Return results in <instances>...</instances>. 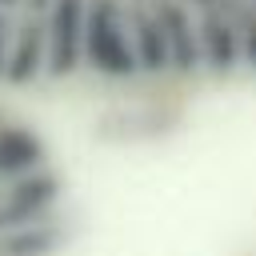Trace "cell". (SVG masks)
Masks as SVG:
<instances>
[{"label":"cell","mask_w":256,"mask_h":256,"mask_svg":"<svg viewBox=\"0 0 256 256\" xmlns=\"http://www.w3.org/2000/svg\"><path fill=\"white\" fill-rule=\"evenodd\" d=\"M256 72V0H0V84Z\"/></svg>","instance_id":"6da1fadb"}]
</instances>
